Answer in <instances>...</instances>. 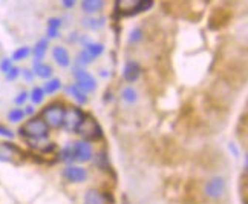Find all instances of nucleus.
I'll return each mask as SVG.
<instances>
[{
    "instance_id": "obj_7",
    "label": "nucleus",
    "mask_w": 248,
    "mask_h": 204,
    "mask_svg": "<svg viewBox=\"0 0 248 204\" xmlns=\"http://www.w3.org/2000/svg\"><path fill=\"white\" fill-rule=\"evenodd\" d=\"M75 80H77V86L80 89H83L86 94L88 92H93L97 89V82H95V77L92 74H89L88 71L81 69L75 71Z\"/></svg>"
},
{
    "instance_id": "obj_15",
    "label": "nucleus",
    "mask_w": 248,
    "mask_h": 204,
    "mask_svg": "<svg viewBox=\"0 0 248 204\" xmlns=\"http://www.w3.org/2000/svg\"><path fill=\"white\" fill-rule=\"evenodd\" d=\"M66 92H68L72 99L77 103H80V104L88 103V94H86L83 89H80L77 85H68V86H66Z\"/></svg>"
},
{
    "instance_id": "obj_11",
    "label": "nucleus",
    "mask_w": 248,
    "mask_h": 204,
    "mask_svg": "<svg viewBox=\"0 0 248 204\" xmlns=\"http://www.w3.org/2000/svg\"><path fill=\"white\" fill-rule=\"evenodd\" d=\"M228 17H230V14H228L225 9L216 8L215 11L212 13V16H210V18H208V26L212 29H219L222 25L227 23Z\"/></svg>"
},
{
    "instance_id": "obj_29",
    "label": "nucleus",
    "mask_w": 248,
    "mask_h": 204,
    "mask_svg": "<svg viewBox=\"0 0 248 204\" xmlns=\"http://www.w3.org/2000/svg\"><path fill=\"white\" fill-rule=\"evenodd\" d=\"M142 37H144V33H142L141 28H135L130 31V35H129V42L130 43H138L140 40H142Z\"/></svg>"
},
{
    "instance_id": "obj_27",
    "label": "nucleus",
    "mask_w": 248,
    "mask_h": 204,
    "mask_svg": "<svg viewBox=\"0 0 248 204\" xmlns=\"http://www.w3.org/2000/svg\"><path fill=\"white\" fill-rule=\"evenodd\" d=\"M25 111L22 108H14L8 112V120L11 123H20L23 119H25Z\"/></svg>"
},
{
    "instance_id": "obj_34",
    "label": "nucleus",
    "mask_w": 248,
    "mask_h": 204,
    "mask_svg": "<svg viewBox=\"0 0 248 204\" xmlns=\"http://www.w3.org/2000/svg\"><path fill=\"white\" fill-rule=\"evenodd\" d=\"M30 99V92H26V91H22L20 94H18L16 99H14V103L17 104V106H22V104H25L26 103V100Z\"/></svg>"
},
{
    "instance_id": "obj_30",
    "label": "nucleus",
    "mask_w": 248,
    "mask_h": 204,
    "mask_svg": "<svg viewBox=\"0 0 248 204\" xmlns=\"http://www.w3.org/2000/svg\"><path fill=\"white\" fill-rule=\"evenodd\" d=\"M20 68H17V66H13L11 69H9L6 74H5V77H6V80L8 82H14V80H17L18 77H20Z\"/></svg>"
},
{
    "instance_id": "obj_17",
    "label": "nucleus",
    "mask_w": 248,
    "mask_h": 204,
    "mask_svg": "<svg viewBox=\"0 0 248 204\" xmlns=\"http://www.w3.org/2000/svg\"><path fill=\"white\" fill-rule=\"evenodd\" d=\"M104 6L103 0H83L81 2V9L86 14H95L101 11Z\"/></svg>"
},
{
    "instance_id": "obj_6",
    "label": "nucleus",
    "mask_w": 248,
    "mask_h": 204,
    "mask_svg": "<svg viewBox=\"0 0 248 204\" xmlns=\"http://www.w3.org/2000/svg\"><path fill=\"white\" fill-rule=\"evenodd\" d=\"M22 158V151L14 143L0 141V161L2 163H17Z\"/></svg>"
},
{
    "instance_id": "obj_21",
    "label": "nucleus",
    "mask_w": 248,
    "mask_h": 204,
    "mask_svg": "<svg viewBox=\"0 0 248 204\" xmlns=\"http://www.w3.org/2000/svg\"><path fill=\"white\" fill-rule=\"evenodd\" d=\"M137 3H138V0H117L115 9H117V13H120V16H124L126 13H129L130 9L135 8Z\"/></svg>"
},
{
    "instance_id": "obj_16",
    "label": "nucleus",
    "mask_w": 248,
    "mask_h": 204,
    "mask_svg": "<svg viewBox=\"0 0 248 204\" xmlns=\"http://www.w3.org/2000/svg\"><path fill=\"white\" fill-rule=\"evenodd\" d=\"M155 3V0H138V3L135 5V8L130 9L129 13L124 14V17H133V16H138V14H142V13H146L149 11V9L154 6Z\"/></svg>"
},
{
    "instance_id": "obj_28",
    "label": "nucleus",
    "mask_w": 248,
    "mask_h": 204,
    "mask_svg": "<svg viewBox=\"0 0 248 204\" xmlns=\"http://www.w3.org/2000/svg\"><path fill=\"white\" fill-rule=\"evenodd\" d=\"M93 60H95V58H93L88 51H84V50L80 51L78 55H77V62H78L80 65H83V66H84V65H91Z\"/></svg>"
},
{
    "instance_id": "obj_25",
    "label": "nucleus",
    "mask_w": 248,
    "mask_h": 204,
    "mask_svg": "<svg viewBox=\"0 0 248 204\" xmlns=\"http://www.w3.org/2000/svg\"><path fill=\"white\" fill-rule=\"evenodd\" d=\"M31 55V50L28 46H20V48H17V50L13 52L11 55V60L13 62H22V60H26L28 57Z\"/></svg>"
},
{
    "instance_id": "obj_14",
    "label": "nucleus",
    "mask_w": 248,
    "mask_h": 204,
    "mask_svg": "<svg viewBox=\"0 0 248 204\" xmlns=\"http://www.w3.org/2000/svg\"><path fill=\"white\" fill-rule=\"evenodd\" d=\"M32 72L35 77H40L43 80H49L52 75V68L49 65H46L43 62H34Z\"/></svg>"
},
{
    "instance_id": "obj_31",
    "label": "nucleus",
    "mask_w": 248,
    "mask_h": 204,
    "mask_svg": "<svg viewBox=\"0 0 248 204\" xmlns=\"http://www.w3.org/2000/svg\"><path fill=\"white\" fill-rule=\"evenodd\" d=\"M62 158L64 160V161H72V160H75L74 158V148L69 144V146H66V148L62 151Z\"/></svg>"
},
{
    "instance_id": "obj_9",
    "label": "nucleus",
    "mask_w": 248,
    "mask_h": 204,
    "mask_svg": "<svg viewBox=\"0 0 248 204\" xmlns=\"http://www.w3.org/2000/svg\"><path fill=\"white\" fill-rule=\"evenodd\" d=\"M63 177L71 183H83L88 178V172L80 166H68L63 170Z\"/></svg>"
},
{
    "instance_id": "obj_33",
    "label": "nucleus",
    "mask_w": 248,
    "mask_h": 204,
    "mask_svg": "<svg viewBox=\"0 0 248 204\" xmlns=\"http://www.w3.org/2000/svg\"><path fill=\"white\" fill-rule=\"evenodd\" d=\"M0 137H5L8 140H13L16 137V134L11 129H9V128H6V126L0 124Z\"/></svg>"
},
{
    "instance_id": "obj_36",
    "label": "nucleus",
    "mask_w": 248,
    "mask_h": 204,
    "mask_svg": "<svg viewBox=\"0 0 248 204\" xmlns=\"http://www.w3.org/2000/svg\"><path fill=\"white\" fill-rule=\"evenodd\" d=\"M62 3L66 9H71L75 6V3H77V0H62Z\"/></svg>"
},
{
    "instance_id": "obj_3",
    "label": "nucleus",
    "mask_w": 248,
    "mask_h": 204,
    "mask_svg": "<svg viewBox=\"0 0 248 204\" xmlns=\"http://www.w3.org/2000/svg\"><path fill=\"white\" fill-rule=\"evenodd\" d=\"M78 134H81L86 141H97L103 137V129L101 126L95 121L92 117H84L83 123L80 124V128L77 131Z\"/></svg>"
},
{
    "instance_id": "obj_1",
    "label": "nucleus",
    "mask_w": 248,
    "mask_h": 204,
    "mask_svg": "<svg viewBox=\"0 0 248 204\" xmlns=\"http://www.w3.org/2000/svg\"><path fill=\"white\" fill-rule=\"evenodd\" d=\"M18 134H20V137L30 141H39L47 138V135H49V126L46 124L43 119L32 117V119H30L25 124L18 128Z\"/></svg>"
},
{
    "instance_id": "obj_18",
    "label": "nucleus",
    "mask_w": 248,
    "mask_h": 204,
    "mask_svg": "<svg viewBox=\"0 0 248 204\" xmlns=\"http://www.w3.org/2000/svg\"><path fill=\"white\" fill-rule=\"evenodd\" d=\"M60 26H62V20L59 17H51L47 20V28H46V34L47 38H57L60 35Z\"/></svg>"
},
{
    "instance_id": "obj_37",
    "label": "nucleus",
    "mask_w": 248,
    "mask_h": 204,
    "mask_svg": "<svg viewBox=\"0 0 248 204\" xmlns=\"http://www.w3.org/2000/svg\"><path fill=\"white\" fill-rule=\"evenodd\" d=\"M26 109H23L25 111V115H32L34 112H35V108L34 106H25Z\"/></svg>"
},
{
    "instance_id": "obj_12",
    "label": "nucleus",
    "mask_w": 248,
    "mask_h": 204,
    "mask_svg": "<svg viewBox=\"0 0 248 204\" xmlns=\"http://www.w3.org/2000/svg\"><path fill=\"white\" fill-rule=\"evenodd\" d=\"M52 57H54L55 63L62 68H68L71 65V55H69L68 50L63 46H55L52 50Z\"/></svg>"
},
{
    "instance_id": "obj_5",
    "label": "nucleus",
    "mask_w": 248,
    "mask_h": 204,
    "mask_svg": "<svg viewBox=\"0 0 248 204\" xmlns=\"http://www.w3.org/2000/svg\"><path fill=\"white\" fill-rule=\"evenodd\" d=\"M227 183L222 177H213L205 183L204 193L210 200H221L225 195Z\"/></svg>"
},
{
    "instance_id": "obj_32",
    "label": "nucleus",
    "mask_w": 248,
    "mask_h": 204,
    "mask_svg": "<svg viewBox=\"0 0 248 204\" xmlns=\"http://www.w3.org/2000/svg\"><path fill=\"white\" fill-rule=\"evenodd\" d=\"M14 62L11 60V58H9V57H6V58H3V60L2 62H0V71H2L3 74H6L9 69H11V68L14 66L13 65Z\"/></svg>"
},
{
    "instance_id": "obj_26",
    "label": "nucleus",
    "mask_w": 248,
    "mask_h": 204,
    "mask_svg": "<svg viewBox=\"0 0 248 204\" xmlns=\"http://www.w3.org/2000/svg\"><path fill=\"white\" fill-rule=\"evenodd\" d=\"M45 91H43V87H39V86H35V87H32V91L30 92V99H31V102L34 103V104H40V103H43V100H45Z\"/></svg>"
},
{
    "instance_id": "obj_22",
    "label": "nucleus",
    "mask_w": 248,
    "mask_h": 204,
    "mask_svg": "<svg viewBox=\"0 0 248 204\" xmlns=\"http://www.w3.org/2000/svg\"><path fill=\"white\" fill-rule=\"evenodd\" d=\"M83 25L86 28H89V29H100L103 28L104 25H106V17H88V18H84L83 20Z\"/></svg>"
},
{
    "instance_id": "obj_8",
    "label": "nucleus",
    "mask_w": 248,
    "mask_h": 204,
    "mask_svg": "<svg viewBox=\"0 0 248 204\" xmlns=\"http://www.w3.org/2000/svg\"><path fill=\"white\" fill-rule=\"evenodd\" d=\"M74 148V158L80 161V163H86V161H91L93 157V151H92V146L89 141L81 140L72 144Z\"/></svg>"
},
{
    "instance_id": "obj_19",
    "label": "nucleus",
    "mask_w": 248,
    "mask_h": 204,
    "mask_svg": "<svg viewBox=\"0 0 248 204\" xmlns=\"http://www.w3.org/2000/svg\"><path fill=\"white\" fill-rule=\"evenodd\" d=\"M83 204H108L106 198H104L98 190H88L84 193Z\"/></svg>"
},
{
    "instance_id": "obj_10",
    "label": "nucleus",
    "mask_w": 248,
    "mask_h": 204,
    "mask_svg": "<svg viewBox=\"0 0 248 204\" xmlns=\"http://www.w3.org/2000/svg\"><path fill=\"white\" fill-rule=\"evenodd\" d=\"M141 75V66L135 62V60H129L126 65L123 68V77L124 80L129 82V83H133L140 79Z\"/></svg>"
},
{
    "instance_id": "obj_23",
    "label": "nucleus",
    "mask_w": 248,
    "mask_h": 204,
    "mask_svg": "<svg viewBox=\"0 0 248 204\" xmlns=\"http://www.w3.org/2000/svg\"><path fill=\"white\" fill-rule=\"evenodd\" d=\"M121 99L126 102V103H129V104L137 103V100H138V92L133 89L132 86H127V87H124V89H123Z\"/></svg>"
},
{
    "instance_id": "obj_24",
    "label": "nucleus",
    "mask_w": 248,
    "mask_h": 204,
    "mask_svg": "<svg viewBox=\"0 0 248 204\" xmlns=\"http://www.w3.org/2000/svg\"><path fill=\"white\" fill-rule=\"evenodd\" d=\"M60 87H62L60 79H49V80H46V83L43 86V91H45V94H49L51 95V94L59 92Z\"/></svg>"
},
{
    "instance_id": "obj_4",
    "label": "nucleus",
    "mask_w": 248,
    "mask_h": 204,
    "mask_svg": "<svg viewBox=\"0 0 248 204\" xmlns=\"http://www.w3.org/2000/svg\"><path fill=\"white\" fill-rule=\"evenodd\" d=\"M86 114L80 108H69L64 111V119H63V128L68 132H77L80 124L83 123Z\"/></svg>"
},
{
    "instance_id": "obj_2",
    "label": "nucleus",
    "mask_w": 248,
    "mask_h": 204,
    "mask_svg": "<svg viewBox=\"0 0 248 204\" xmlns=\"http://www.w3.org/2000/svg\"><path fill=\"white\" fill-rule=\"evenodd\" d=\"M64 108L60 103H52L49 106H46L42 112V119L46 121L47 126L52 128H60L63 126V119H64Z\"/></svg>"
},
{
    "instance_id": "obj_13",
    "label": "nucleus",
    "mask_w": 248,
    "mask_h": 204,
    "mask_svg": "<svg viewBox=\"0 0 248 204\" xmlns=\"http://www.w3.org/2000/svg\"><path fill=\"white\" fill-rule=\"evenodd\" d=\"M47 46H49V40H47V38H42V40H39L34 45V50L31 51V54L34 57V62H43L46 51H47Z\"/></svg>"
},
{
    "instance_id": "obj_35",
    "label": "nucleus",
    "mask_w": 248,
    "mask_h": 204,
    "mask_svg": "<svg viewBox=\"0 0 248 204\" xmlns=\"http://www.w3.org/2000/svg\"><path fill=\"white\" fill-rule=\"evenodd\" d=\"M20 75H23V79L26 80V82H32L34 80V72H32V69H22L20 71Z\"/></svg>"
},
{
    "instance_id": "obj_20",
    "label": "nucleus",
    "mask_w": 248,
    "mask_h": 204,
    "mask_svg": "<svg viewBox=\"0 0 248 204\" xmlns=\"http://www.w3.org/2000/svg\"><path fill=\"white\" fill-rule=\"evenodd\" d=\"M84 51H88L93 58H97L104 52V45L98 43V42H86L84 43Z\"/></svg>"
}]
</instances>
